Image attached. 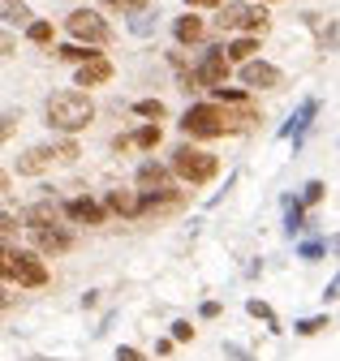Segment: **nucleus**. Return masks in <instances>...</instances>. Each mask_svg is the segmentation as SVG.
I'll return each instance as SVG.
<instances>
[{"mask_svg": "<svg viewBox=\"0 0 340 361\" xmlns=\"http://www.w3.org/2000/svg\"><path fill=\"white\" fill-rule=\"evenodd\" d=\"M216 90V104H245V90H229V86H211Z\"/></svg>", "mask_w": 340, "mask_h": 361, "instance_id": "obj_31", "label": "nucleus"}, {"mask_svg": "<svg viewBox=\"0 0 340 361\" xmlns=\"http://www.w3.org/2000/svg\"><path fill=\"white\" fill-rule=\"evenodd\" d=\"M108 9H116V13H142L147 9V0H104Z\"/></svg>", "mask_w": 340, "mask_h": 361, "instance_id": "obj_30", "label": "nucleus"}, {"mask_svg": "<svg viewBox=\"0 0 340 361\" xmlns=\"http://www.w3.org/2000/svg\"><path fill=\"white\" fill-rule=\"evenodd\" d=\"M138 185H142V194H151V190H168V185H173V168H164V164L147 159V164L138 168Z\"/></svg>", "mask_w": 340, "mask_h": 361, "instance_id": "obj_14", "label": "nucleus"}, {"mask_svg": "<svg viewBox=\"0 0 340 361\" xmlns=\"http://www.w3.org/2000/svg\"><path fill=\"white\" fill-rule=\"evenodd\" d=\"M284 233L289 237L302 233V202H293V198H284Z\"/></svg>", "mask_w": 340, "mask_h": 361, "instance_id": "obj_22", "label": "nucleus"}, {"mask_svg": "<svg viewBox=\"0 0 340 361\" xmlns=\"http://www.w3.org/2000/svg\"><path fill=\"white\" fill-rule=\"evenodd\" d=\"M220 314V301H202V319H216Z\"/></svg>", "mask_w": 340, "mask_h": 361, "instance_id": "obj_38", "label": "nucleus"}, {"mask_svg": "<svg viewBox=\"0 0 340 361\" xmlns=\"http://www.w3.org/2000/svg\"><path fill=\"white\" fill-rule=\"evenodd\" d=\"M254 52H259V35H241V39H233L229 48H224L229 61H250Z\"/></svg>", "mask_w": 340, "mask_h": 361, "instance_id": "obj_17", "label": "nucleus"}, {"mask_svg": "<svg viewBox=\"0 0 340 361\" xmlns=\"http://www.w3.org/2000/svg\"><path fill=\"white\" fill-rule=\"evenodd\" d=\"M323 194H327L323 180H306V190H302V207H319V202H323Z\"/></svg>", "mask_w": 340, "mask_h": 361, "instance_id": "obj_25", "label": "nucleus"}, {"mask_svg": "<svg viewBox=\"0 0 340 361\" xmlns=\"http://www.w3.org/2000/svg\"><path fill=\"white\" fill-rule=\"evenodd\" d=\"M104 82H112V61L108 56H87L78 65V73H73V86H104Z\"/></svg>", "mask_w": 340, "mask_h": 361, "instance_id": "obj_11", "label": "nucleus"}, {"mask_svg": "<svg viewBox=\"0 0 340 361\" xmlns=\"http://www.w3.org/2000/svg\"><path fill=\"white\" fill-rule=\"evenodd\" d=\"M56 56H61V61H73V65H82V61H87V56H95V52H87L82 43H65V48H56Z\"/></svg>", "mask_w": 340, "mask_h": 361, "instance_id": "obj_26", "label": "nucleus"}, {"mask_svg": "<svg viewBox=\"0 0 340 361\" xmlns=\"http://www.w3.org/2000/svg\"><path fill=\"white\" fill-rule=\"evenodd\" d=\"M9 185H13V180H9V172L0 168V194H9Z\"/></svg>", "mask_w": 340, "mask_h": 361, "instance_id": "obj_41", "label": "nucleus"}, {"mask_svg": "<svg viewBox=\"0 0 340 361\" xmlns=\"http://www.w3.org/2000/svg\"><path fill=\"white\" fill-rule=\"evenodd\" d=\"M44 168H52V147H30L18 155V176H39Z\"/></svg>", "mask_w": 340, "mask_h": 361, "instance_id": "obj_15", "label": "nucleus"}, {"mask_svg": "<svg viewBox=\"0 0 340 361\" xmlns=\"http://www.w3.org/2000/svg\"><path fill=\"white\" fill-rule=\"evenodd\" d=\"M56 219H61V207H56V202H48V198L26 207V228H39V224H56Z\"/></svg>", "mask_w": 340, "mask_h": 361, "instance_id": "obj_16", "label": "nucleus"}, {"mask_svg": "<svg viewBox=\"0 0 340 361\" xmlns=\"http://www.w3.org/2000/svg\"><path fill=\"white\" fill-rule=\"evenodd\" d=\"M0 18H5L9 26H26L30 22V9L22 5V0H0Z\"/></svg>", "mask_w": 340, "mask_h": 361, "instance_id": "obj_20", "label": "nucleus"}, {"mask_svg": "<svg viewBox=\"0 0 340 361\" xmlns=\"http://www.w3.org/2000/svg\"><path fill=\"white\" fill-rule=\"evenodd\" d=\"M13 233H18V219L0 211V237H13Z\"/></svg>", "mask_w": 340, "mask_h": 361, "instance_id": "obj_35", "label": "nucleus"}, {"mask_svg": "<svg viewBox=\"0 0 340 361\" xmlns=\"http://www.w3.org/2000/svg\"><path fill=\"white\" fill-rule=\"evenodd\" d=\"M22 125V112H0V142H9Z\"/></svg>", "mask_w": 340, "mask_h": 361, "instance_id": "obj_24", "label": "nucleus"}, {"mask_svg": "<svg viewBox=\"0 0 340 361\" xmlns=\"http://www.w3.org/2000/svg\"><path fill=\"white\" fill-rule=\"evenodd\" d=\"M336 293H340V280H332V284L323 288V301H336Z\"/></svg>", "mask_w": 340, "mask_h": 361, "instance_id": "obj_39", "label": "nucleus"}, {"mask_svg": "<svg viewBox=\"0 0 340 361\" xmlns=\"http://www.w3.org/2000/svg\"><path fill=\"white\" fill-rule=\"evenodd\" d=\"M134 112H138V116H155V121H159V116H168L164 99H138V104H134Z\"/></svg>", "mask_w": 340, "mask_h": 361, "instance_id": "obj_27", "label": "nucleus"}, {"mask_svg": "<svg viewBox=\"0 0 340 361\" xmlns=\"http://www.w3.org/2000/svg\"><path fill=\"white\" fill-rule=\"evenodd\" d=\"M134 30H138V35H147V30H151V13H147V9H142V13H134Z\"/></svg>", "mask_w": 340, "mask_h": 361, "instance_id": "obj_36", "label": "nucleus"}, {"mask_svg": "<svg viewBox=\"0 0 340 361\" xmlns=\"http://www.w3.org/2000/svg\"><path fill=\"white\" fill-rule=\"evenodd\" d=\"M293 327H297V336H315V331L332 327V319H327V314H319V319H302V323H293Z\"/></svg>", "mask_w": 340, "mask_h": 361, "instance_id": "obj_29", "label": "nucleus"}, {"mask_svg": "<svg viewBox=\"0 0 340 361\" xmlns=\"http://www.w3.org/2000/svg\"><path fill=\"white\" fill-rule=\"evenodd\" d=\"M78 155H82V151H78V142H73V138H65V142H56V147H52V159H61V164H73Z\"/></svg>", "mask_w": 340, "mask_h": 361, "instance_id": "obj_28", "label": "nucleus"}, {"mask_svg": "<svg viewBox=\"0 0 340 361\" xmlns=\"http://www.w3.org/2000/svg\"><path fill=\"white\" fill-rule=\"evenodd\" d=\"M229 56H224V48H211L202 61H198V69H194V86H224L229 82Z\"/></svg>", "mask_w": 340, "mask_h": 361, "instance_id": "obj_9", "label": "nucleus"}, {"mask_svg": "<svg viewBox=\"0 0 340 361\" xmlns=\"http://www.w3.org/2000/svg\"><path fill=\"white\" fill-rule=\"evenodd\" d=\"M48 125L61 129V133H78V129H87L95 121V104L82 95V90H61V95L48 99Z\"/></svg>", "mask_w": 340, "mask_h": 361, "instance_id": "obj_2", "label": "nucleus"}, {"mask_svg": "<svg viewBox=\"0 0 340 361\" xmlns=\"http://www.w3.org/2000/svg\"><path fill=\"white\" fill-rule=\"evenodd\" d=\"M245 314H250V319H263V323H267V331H280V319H276V310H272L267 301L250 297V301H245Z\"/></svg>", "mask_w": 340, "mask_h": 361, "instance_id": "obj_18", "label": "nucleus"}, {"mask_svg": "<svg viewBox=\"0 0 340 361\" xmlns=\"http://www.w3.org/2000/svg\"><path fill=\"white\" fill-rule=\"evenodd\" d=\"M65 30L78 39V43H95V48H104V43L112 39V26L95 13V9H73L65 18Z\"/></svg>", "mask_w": 340, "mask_h": 361, "instance_id": "obj_4", "label": "nucleus"}, {"mask_svg": "<svg viewBox=\"0 0 340 361\" xmlns=\"http://www.w3.org/2000/svg\"><path fill=\"white\" fill-rule=\"evenodd\" d=\"M173 340H177V344L194 340V327H190V323H173Z\"/></svg>", "mask_w": 340, "mask_h": 361, "instance_id": "obj_34", "label": "nucleus"}, {"mask_svg": "<svg viewBox=\"0 0 340 361\" xmlns=\"http://www.w3.org/2000/svg\"><path fill=\"white\" fill-rule=\"evenodd\" d=\"M319 116V99H306L302 108H297V116L280 129V138H293V142H302L306 138V129H310V121Z\"/></svg>", "mask_w": 340, "mask_h": 361, "instance_id": "obj_12", "label": "nucleus"}, {"mask_svg": "<svg viewBox=\"0 0 340 361\" xmlns=\"http://www.w3.org/2000/svg\"><path fill=\"white\" fill-rule=\"evenodd\" d=\"M159 138H164V133H159V125H142L138 133H130V147H142V151H155V147H159Z\"/></svg>", "mask_w": 340, "mask_h": 361, "instance_id": "obj_21", "label": "nucleus"}, {"mask_svg": "<svg viewBox=\"0 0 340 361\" xmlns=\"http://www.w3.org/2000/svg\"><path fill=\"white\" fill-rule=\"evenodd\" d=\"M138 190H108V198H104V211H112V215H125V219H138Z\"/></svg>", "mask_w": 340, "mask_h": 361, "instance_id": "obj_13", "label": "nucleus"}, {"mask_svg": "<svg viewBox=\"0 0 340 361\" xmlns=\"http://www.w3.org/2000/svg\"><path fill=\"white\" fill-rule=\"evenodd\" d=\"M220 30L263 35V30H267V13H263V5H241V0H233V5L220 9Z\"/></svg>", "mask_w": 340, "mask_h": 361, "instance_id": "obj_5", "label": "nucleus"}, {"mask_svg": "<svg viewBox=\"0 0 340 361\" xmlns=\"http://www.w3.org/2000/svg\"><path fill=\"white\" fill-rule=\"evenodd\" d=\"M30 233H35V254L39 258H56V254L73 250V233L65 228V224H39V228H30Z\"/></svg>", "mask_w": 340, "mask_h": 361, "instance_id": "obj_7", "label": "nucleus"}, {"mask_svg": "<svg viewBox=\"0 0 340 361\" xmlns=\"http://www.w3.org/2000/svg\"><path fill=\"white\" fill-rule=\"evenodd\" d=\"M241 82L250 86V90H280L284 86V73L276 69V65H267V61H241Z\"/></svg>", "mask_w": 340, "mask_h": 361, "instance_id": "obj_8", "label": "nucleus"}, {"mask_svg": "<svg viewBox=\"0 0 340 361\" xmlns=\"http://www.w3.org/2000/svg\"><path fill=\"white\" fill-rule=\"evenodd\" d=\"M0 280H13V250L0 245Z\"/></svg>", "mask_w": 340, "mask_h": 361, "instance_id": "obj_32", "label": "nucleus"}, {"mask_svg": "<svg viewBox=\"0 0 340 361\" xmlns=\"http://www.w3.org/2000/svg\"><path fill=\"white\" fill-rule=\"evenodd\" d=\"M61 215H69L73 224H87V228H99L108 219L104 202H95V198H69V202H61Z\"/></svg>", "mask_w": 340, "mask_h": 361, "instance_id": "obj_10", "label": "nucleus"}, {"mask_svg": "<svg viewBox=\"0 0 340 361\" xmlns=\"http://www.w3.org/2000/svg\"><path fill=\"white\" fill-rule=\"evenodd\" d=\"M30 361H48V357H30Z\"/></svg>", "mask_w": 340, "mask_h": 361, "instance_id": "obj_42", "label": "nucleus"}, {"mask_svg": "<svg viewBox=\"0 0 340 361\" xmlns=\"http://www.w3.org/2000/svg\"><path fill=\"white\" fill-rule=\"evenodd\" d=\"M26 39L30 43H52V22H26Z\"/></svg>", "mask_w": 340, "mask_h": 361, "instance_id": "obj_23", "label": "nucleus"}, {"mask_svg": "<svg viewBox=\"0 0 340 361\" xmlns=\"http://www.w3.org/2000/svg\"><path fill=\"white\" fill-rule=\"evenodd\" d=\"M116 361H147L138 348H116Z\"/></svg>", "mask_w": 340, "mask_h": 361, "instance_id": "obj_37", "label": "nucleus"}, {"mask_svg": "<svg viewBox=\"0 0 340 361\" xmlns=\"http://www.w3.org/2000/svg\"><path fill=\"white\" fill-rule=\"evenodd\" d=\"M323 250H327L323 241H306V245H302V258H306V262H315V258H319Z\"/></svg>", "mask_w": 340, "mask_h": 361, "instance_id": "obj_33", "label": "nucleus"}, {"mask_svg": "<svg viewBox=\"0 0 340 361\" xmlns=\"http://www.w3.org/2000/svg\"><path fill=\"white\" fill-rule=\"evenodd\" d=\"M13 284L18 288H44L48 284V267L35 250H13Z\"/></svg>", "mask_w": 340, "mask_h": 361, "instance_id": "obj_6", "label": "nucleus"}, {"mask_svg": "<svg viewBox=\"0 0 340 361\" xmlns=\"http://www.w3.org/2000/svg\"><path fill=\"white\" fill-rule=\"evenodd\" d=\"M168 168H173L186 185H207V180H216L220 159L211 155V151H202V147H190V142H186V147L173 151V164H168Z\"/></svg>", "mask_w": 340, "mask_h": 361, "instance_id": "obj_3", "label": "nucleus"}, {"mask_svg": "<svg viewBox=\"0 0 340 361\" xmlns=\"http://www.w3.org/2000/svg\"><path fill=\"white\" fill-rule=\"evenodd\" d=\"M267 5H276V0H267Z\"/></svg>", "mask_w": 340, "mask_h": 361, "instance_id": "obj_43", "label": "nucleus"}, {"mask_svg": "<svg viewBox=\"0 0 340 361\" xmlns=\"http://www.w3.org/2000/svg\"><path fill=\"white\" fill-rule=\"evenodd\" d=\"M202 30H207V26H202V18H190V13H186V18H177V43H198V39H202Z\"/></svg>", "mask_w": 340, "mask_h": 361, "instance_id": "obj_19", "label": "nucleus"}, {"mask_svg": "<svg viewBox=\"0 0 340 361\" xmlns=\"http://www.w3.org/2000/svg\"><path fill=\"white\" fill-rule=\"evenodd\" d=\"M186 5H194V9H211V5H220V0H186Z\"/></svg>", "mask_w": 340, "mask_h": 361, "instance_id": "obj_40", "label": "nucleus"}, {"mask_svg": "<svg viewBox=\"0 0 340 361\" xmlns=\"http://www.w3.org/2000/svg\"><path fill=\"white\" fill-rule=\"evenodd\" d=\"M254 121V112H229L224 104H194V108H186V116L177 121L181 125V133H190V138H224V133H241V129H250Z\"/></svg>", "mask_w": 340, "mask_h": 361, "instance_id": "obj_1", "label": "nucleus"}]
</instances>
